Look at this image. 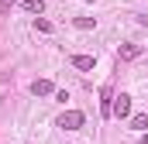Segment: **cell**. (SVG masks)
<instances>
[{
  "mask_svg": "<svg viewBox=\"0 0 148 144\" xmlns=\"http://www.w3.org/2000/svg\"><path fill=\"white\" fill-rule=\"evenodd\" d=\"M83 124H86V117H83L79 110H66V113L55 120V127H62V130H79Z\"/></svg>",
  "mask_w": 148,
  "mask_h": 144,
  "instance_id": "cell-1",
  "label": "cell"
},
{
  "mask_svg": "<svg viewBox=\"0 0 148 144\" xmlns=\"http://www.w3.org/2000/svg\"><path fill=\"white\" fill-rule=\"evenodd\" d=\"M114 117L117 120H131V96L127 93H117L114 96Z\"/></svg>",
  "mask_w": 148,
  "mask_h": 144,
  "instance_id": "cell-2",
  "label": "cell"
},
{
  "mask_svg": "<svg viewBox=\"0 0 148 144\" xmlns=\"http://www.w3.org/2000/svg\"><path fill=\"white\" fill-rule=\"evenodd\" d=\"M100 117H114V89L110 86L100 89Z\"/></svg>",
  "mask_w": 148,
  "mask_h": 144,
  "instance_id": "cell-3",
  "label": "cell"
},
{
  "mask_svg": "<svg viewBox=\"0 0 148 144\" xmlns=\"http://www.w3.org/2000/svg\"><path fill=\"white\" fill-rule=\"evenodd\" d=\"M31 93H35V96H55V86H52L48 79H35V82H31Z\"/></svg>",
  "mask_w": 148,
  "mask_h": 144,
  "instance_id": "cell-4",
  "label": "cell"
},
{
  "mask_svg": "<svg viewBox=\"0 0 148 144\" xmlns=\"http://www.w3.org/2000/svg\"><path fill=\"white\" fill-rule=\"evenodd\" d=\"M117 55H121L124 62H131V58H138V55H141V45H134V41H127V45H121V48H117Z\"/></svg>",
  "mask_w": 148,
  "mask_h": 144,
  "instance_id": "cell-5",
  "label": "cell"
},
{
  "mask_svg": "<svg viewBox=\"0 0 148 144\" xmlns=\"http://www.w3.org/2000/svg\"><path fill=\"white\" fill-rule=\"evenodd\" d=\"M73 65L83 69V72H90V69H97V55H73Z\"/></svg>",
  "mask_w": 148,
  "mask_h": 144,
  "instance_id": "cell-6",
  "label": "cell"
},
{
  "mask_svg": "<svg viewBox=\"0 0 148 144\" xmlns=\"http://www.w3.org/2000/svg\"><path fill=\"white\" fill-rule=\"evenodd\" d=\"M131 130L148 134V113H134V117H131Z\"/></svg>",
  "mask_w": 148,
  "mask_h": 144,
  "instance_id": "cell-7",
  "label": "cell"
},
{
  "mask_svg": "<svg viewBox=\"0 0 148 144\" xmlns=\"http://www.w3.org/2000/svg\"><path fill=\"white\" fill-rule=\"evenodd\" d=\"M21 7H24V10H28V14H38V17H41V14H45V0H24V3H21Z\"/></svg>",
  "mask_w": 148,
  "mask_h": 144,
  "instance_id": "cell-8",
  "label": "cell"
},
{
  "mask_svg": "<svg viewBox=\"0 0 148 144\" xmlns=\"http://www.w3.org/2000/svg\"><path fill=\"white\" fill-rule=\"evenodd\" d=\"M73 24H76V28H79V31H90V28L97 24V17H76Z\"/></svg>",
  "mask_w": 148,
  "mask_h": 144,
  "instance_id": "cell-9",
  "label": "cell"
},
{
  "mask_svg": "<svg viewBox=\"0 0 148 144\" xmlns=\"http://www.w3.org/2000/svg\"><path fill=\"white\" fill-rule=\"evenodd\" d=\"M35 31H41V35H52V21H45V17H35Z\"/></svg>",
  "mask_w": 148,
  "mask_h": 144,
  "instance_id": "cell-10",
  "label": "cell"
},
{
  "mask_svg": "<svg viewBox=\"0 0 148 144\" xmlns=\"http://www.w3.org/2000/svg\"><path fill=\"white\" fill-rule=\"evenodd\" d=\"M14 3H17V0H0V10H3V14H7V10H10V7H14Z\"/></svg>",
  "mask_w": 148,
  "mask_h": 144,
  "instance_id": "cell-11",
  "label": "cell"
},
{
  "mask_svg": "<svg viewBox=\"0 0 148 144\" xmlns=\"http://www.w3.org/2000/svg\"><path fill=\"white\" fill-rule=\"evenodd\" d=\"M138 144H148V134H141V141H138Z\"/></svg>",
  "mask_w": 148,
  "mask_h": 144,
  "instance_id": "cell-12",
  "label": "cell"
},
{
  "mask_svg": "<svg viewBox=\"0 0 148 144\" xmlns=\"http://www.w3.org/2000/svg\"><path fill=\"white\" fill-rule=\"evenodd\" d=\"M83 3H93V0H83Z\"/></svg>",
  "mask_w": 148,
  "mask_h": 144,
  "instance_id": "cell-13",
  "label": "cell"
}]
</instances>
